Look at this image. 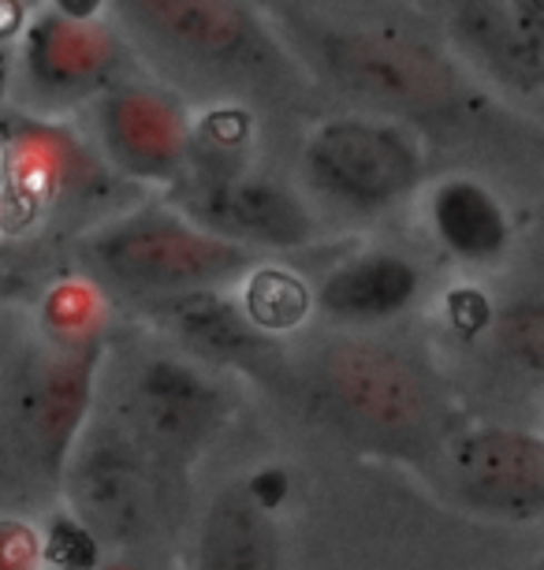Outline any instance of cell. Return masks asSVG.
<instances>
[{"instance_id": "1", "label": "cell", "mask_w": 544, "mask_h": 570, "mask_svg": "<svg viewBox=\"0 0 544 570\" xmlns=\"http://www.w3.org/2000/svg\"><path fill=\"white\" fill-rule=\"evenodd\" d=\"M123 35L190 86L231 98H280L303 60L247 0H109Z\"/></svg>"}, {"instance_id": "2", "label": "cell", "mask_w": 544, "mask_h": 570, "mask_svg": "<svg viewBox=\"0 0 544 570\" xmlns=\"http://www.w3.org/2000/svg\"><path fill=\"white\" fill-rule=\"evenodd\" d=\"M287 35L303 68L322 75L333 90L377 116L452 120L474 105L463 68L429 41L388 27H350L325 19H291Z\"/></svg>"}, {"instance_id": "3", "label": "cell", "mask_w": 544, "mask_h": 570, "mask_svg": "<svg viewBox=\"0 0 544 570\" xmlns=\"http://www.w3.org/2000/svg\"><path fill=\"white\" fill-rule=\"evenodd\" d=\"M317 403L336 425L388 451L429 448L441 436V392L418 362L384 343L347 340L314 365Z\"/></svg>"}, {"instance_id": "4", "label": "cell", "mask_w": 544, "mask_h": 570, "mask_svg": "<svg viewBox=\"0 0 544 570\" xmlns=\"http://www.w3.org/2000/svg\"><path fill=\"white\" fill-rule=\"evenodd\" d=\"M93 273L120 292L161 298L195 292V287H224L254 268L258 250L231 243L201 228L187 213L149 206L105 224L82 246Z\"/></svg>"}, {"instance_id": "5", "label": "cell", "mask_w": 544, "mask_h": 570, "mask_svg": "<svg viewBox=\"0 0 544 570\" xmlns=\"http://www.w3.org/2000/svg\"><path fill=\"white\" fill-rule=\"evenodd\" d=\"M303 176L314 195L350 213L399 206L425 176V149L392 116H336L303 146Z\"/></svg>"}, {"instance_id": "6", "label": "cell", "mask_w": 544, "mask_h": 570, "mask_svg": "<svg viewBox=\"0 0 544 570\" xmlns=\"http://www.w3.org/2000/svg\"><path fill=\"white\" fill-rule=\"evenodd\" d=\"M68 497L75 514L105 544H142L165 522L161 459L135 436H101L71 462Z\"/></svg>"}, {"instance_id": "7", "label": "cell", "mask_w": 544, "mask_h": 570, "mask_svg": "<svg viewBox=\"0 0 544 570\" xmlns=\"http://www.w3.org/2000/svg\"><path fill=\"white\" fill-rule=\"evenodd\" d=\"M447 492L477 514L533 522L544 514V436L507 425H477L441 451Z\"/></svg>"}, {"instance_id": "8", "label": "cell", "mask_w": 544, "mask_h": 570, "mask_svg": "<svg viewBox=\"0 0 544 570\" xmlns=\"http://www.w3.org/2000/svg\"><path fill=\"white\" fill-rule=\"evenodd\" d=\"M228 411V395L206 373V365L154 354L135 370L123 392L127 436H135L157 459L184 462L217 433Z\"/></svg>"}, {"instance_id": "9", "label": "cell", "mask_w": 544, "mask_h": 570, "mask_svg": "<svg viewBox=\"0 0 544 570\" xmlns=\"http://www.w3.org/2000/svg\"><path fill=\"white\" fill-rule=\"evenodd\" d=\"M179 206L201 228L243 243L250 250H291L314 243L317 217L303 195L287 183L269 176H243V171H217L187 183Z\"/></svg>"}, {"instance_id": "10", "label": "cell", "mask_w": 544, "mask_h": 570, "mask_svg": "<svg viewBox=\"0 0 544 570\" xmlns=\"http://www.w3.org/2000/svg\"><path fill=\"white\" fill-rule=\"evenodd\" d=\"M98 131L112 165L138 179H179L195 146L184 105L131 82L98 94Z\"/></svg>"}, {"instance_id": "11", "label": "cell", "mask_w": 544, "mask_h": 570, "mask_svg": "<svg viewBox=\"0 0 544 570\" xmlns=\"http://www.w3.org/2000/svg\"><path fill=\"white\" fill-rule=\"evenodd\" d=\"M120 41L98 19L41 12L23 35V75L38 101L71 105L112 86L120 68Z\"/></svg>"}, {"instance_id": "12", "label": "cell", "mask_w": 544, "mask_h": 570, "mask_svg": "<svg viewBox=\"0 0 544 570\" xmlns=\"http://www.w3.org/2000/svg\"><path fill=\"white\" fill-rule=\"evenodd\" d=\"M452 46L507 90H544V35L518 16L515 0H444Z\"/></svg>"}, {"instance_id": "13", "label": "cell", "mask_w": 544, "mask_h": 570, "mask_svg": "<svg viewBox=\"0 0 544 570\" xmlns=\"http://www.w3.org/2000/svg\"><path fill=\"white\" fill-rule=\"evenodd\" d=\"M422 279L407 254L366 250L339 262L314 292V303L339 325H384L422 295Z\"/></svg>"}, {"instance_id": "14", "label": "cell", "mask_w": 544, "mask_h": 570, "mask_svg": "<svg viewBox=\"0 0 544 570\" xmlns=\"http://www.w3.org/2000/svg\"><path fill=\"white\" fill-rule=\"evenodd\" d=\"M429 228L458 262H500L511 243V220L485 183L471 176L441 179L429 190Z\"/></svg>"}, {"instance_id": "15", "label": "cell", "mask_w": 544, "mask_h": 570, "mask_svg": "<svg viewBox=\"0 0 544 570\" xmlns=\"http://www.w3.org/2000/svg\"><path fill=\"white\" fill-rule=\"evenodd\" d=\"M157 321L206 362H250L261 351V336L243 314L239 303L224 298L217 287H195V292L154 298Z\"/></svg>"}, {"instance_id": "16", "label": "cell", "mask_w": 544, "mask_h": 570, "mask_svg": "<svg viewBox=\"0 0 544 570\" xmlns=\"http://www.w3.org/2000/svg\"><path fill=\"white\" fill-rule=\"evenodd\" d=\"M90 384H93V354L71 351L52 358L38 373L34 389L27 392V429L49 470H63L71 440L79 433L82 417H87Z\"/></svg>"}, {"instance_id": "17", "label": "cell", "mask_w": 544, "mask_h": 570, "mask_svg": "<svg viewBox=\"0 0 544 570\" xmlns=\"http://www.w3.org/2000/svg\"><path fill=\"white\" fill-rule=\"evenodd\" d=\"M269 508H261L247 489L224 497L209 511L201 530V567L243 570L276 563V530Z\"/></svg>"}, {"instance_id": "18", "label": "cell", "mask_w": 544, "mask_h": 570, "mask_svg": "<svg viewBox=\"0 0 544 570\" xmlns=\"http://www.w3.org/2000/svg\"><path fill=\"white\" fill-rule=\"evenodd\" d=\"M243 314L250 317V325L261 336H287L295 332L314 309V292L303 284V276H295L291 268L280 265H261L247 273V287H243Z\"/></svg>"}, {"instance_id": "19", "label": "cell", "mask_w": 544, "mask_h": 570, "mask_svg": "<svg viewBox=\"0 0 544 570\" xmlns=\"http://www.w3.org/2000/svg\"><path fill=\"white\" fill-rule=\"evenodd\" d=\"M488 336L500 354V362L511 373L526 381L544 384V303L526 298V303L504 306L488 321Z\"/></svg>"}, {"instance_id": "20", "label": "cell", "mask_w": 544, "mask_h": 570, "mask_svg": "<svg viewBox=\"0 0 544 570\" xmlns=\"http://www.w3.org/2000/svg\"><path fill=\"white\" fill-rule=\"evenodd\" d=\"M41 548L49 552L52 563L87 567V563L98 559L101 541L93 537V530L79 519V514H60V519H52L49 533H46V544H41Z\"/></svg>"}, {"instance_id": "21", "label": "cell", "mask_w": 544, "mask_h": 570, "mask_svg": "<svg viewBox=\"0 0 544 570\" xmlns=\"http://www.w3.org/2000/svg\"><path fill=\"white\" fill-rule=\"evenodd\" d=\"M447 317H452V325L463 332V336H477L482 328H488V303L477 292H455L447 298Z\"/></svg>"}, {"instance_id": "22", "label": "cell", "mask_w": 544, "mask_h": 570, "mask_svg": "<svg viewBox=\"0 0 544 570\" xmlns=\"http://www.w3.org/2000/svg\"><path fill=\"white\" fill-rule=\"evenodd\" d=\"M52 12L60 16H71V19H98V12L109 0H49Z\"/></svg>"}, {"instance_id": "23", "label": "cell", "mask_w": 544, "mask_h": 570, "mask_svg": "<svg viewBox=\"0 0 544 570\" xmlns=\"http://www.w3.org/2000/svg\"><path fill=\"white\" fill-rule=\"evenodd\" d=\"M27 23V8L19 0H0V38H12Z\"/></svg>"}, {"instance_id": "24", "label": "cell", "mask_w": 544, "mask_h": 570, "mask_svg": "<svg viewBox=\"0 0 544 570\" xmlns=\"http://www.w3.org/2000/svg\"><path fill=\"white\" fill-rule=\"evenodd\" d=\"M4 176H8V157H4V146H0V187H4Z\"/></svg>"}, {"instance_id": "25", "label": "cell", "mask_w": 544, "mask_h": 570, "mask_svg": "<svg viewBox=\"0 0 544 570\" xmlns=\"http://www.w3.org/2000/svg\"><path fill=\"white\" fill-rule=\"evenodd\" d=\"M19 4H23L27 12H30V8H34V4H41V0H19Z\"/></svg>"}, {"instance_id": "26", "label": "cell", "mask_w": 544, "mask_h": 570, "mask_svg": "<svg viewBox=\"0 0 544 570\" xmlns=\"http://www.w3.org/2000/svg\"><path fill=\"white\" fill-rule=\"evenodd\" d=\"M537 567H544V556H541V559H537Z\"/></svg>"}]
</instances>
